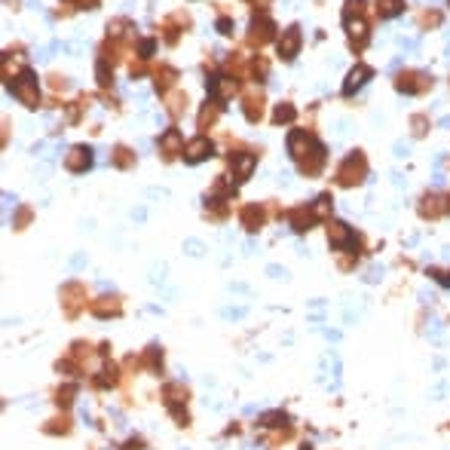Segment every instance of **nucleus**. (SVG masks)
<instances>
[{
	"mask_svg": "<svg viewBox=\"0 0 450 450\" xmlns=\"http://www.w3.org/2000/svg\"><path fill=\"white\" fill-rule=\"evenodd\" d=\"M294 49H297V31H288L285 43H279V52H285V58H291Z\"/></svg>",
	"mask_w": 450,
	"mask_h": 450,
	"instance_id": "2",
	"label": "nucleus"
},
{
	"mask_svg": "<svg viewBox=\"0 0 450 450\" xmlns=\"http://www.w3.org/2000/svg\"><path fill=\"white\" fill-rule=\"evenodd\" d=\"M365 77H368V70H365V67L352 70V74H349V83H346V92H352V86H359V83H362Z\"/></svg>",
	"mask_w": 450,
	"mask_h": 450,
	"instance_id": "3",
	"label": "nucleus"
},
{
	"mask_svg": "<svg viewBox=\"0 0 450 450\" xmlns=\"http://www.w3.org/2000/svg\"><path fill=\"white\" fill-rule=\"evenodd\" d=\"M208 153H211V144H208L205 138H199V141H196V144L190 147L187 159H190V162H196V159H202V156H208Z\"/></svg>",
	"mask_w": 450,
	"mask_h": 450,
	"instance_id": "1",
	"label": "nucleus"
}]
</instances>
